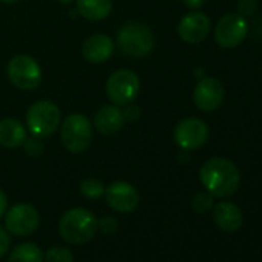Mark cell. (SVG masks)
I'll return each mask as SVG.
<instances>
[{"instance_id":"1","label":"cell","mask_w":262,"mask_h":262,"mask_svg":"<svg viewBox=\"0 0 262 262\" xmlns=\"http://www.w3.org/2000/svg\"><path fill=\"white\" fill-rule=\"evenodd\" d=\"M199 178L205 190L219 199L234 194L241 185L239 168L227 158H211L204 162Z\"/></svg>"},{"instance_id":"2","label":"cell","mask_w":262,"mask_h":262,"mask_svg":"<svg viewBox=\"0 0 262 262\" xmlns=\"http://www.w3.org/2000/svg\"><path fill=\"white\" fill-rule=\"evenodd\" d=\"M97 231V217L86 208H71L59 221V234L73 245H83L94 237Z\"/></svg>"},{"instance_id":"3","label":"cell","mask_w":262,"mask_h":262,"mask_svg":"<svg viewBox=\"0 0 262 262\" xmlns=\"http://www.w3.org/2000/svg\"><path fill=\"white\" fill-rule=\"evenodd\" d=\"M116 42L119 50L129 57H145L156 45L153 31L141 22L125 24L117 33Z\"/></svg>"},{"instance_id":"4","label":"cell","mask_w":262,"mask_h":262,"mask_svg":"<svg viewBox=\"0 0 262 262\" xmlns=\"http://www.w3.org/2000/svg\"><path fill=\"white\" fill-rule=\"evenodd\" d=\"M60 141L65 150L73 155L86 151L93 141V125L90 119L80 113L68 114L60 122Z\"/></svg>"},{"instance_id":"5","label":"cell","mask_w":262,"mask_h":262,"mask_svg":"<svg viewBox=\"0 0 262 262\" xmlns=\"http://www.w3.org/2000/svg\"><path fill=\"white\" fill-rule=\"evenodd\" d=\"M62 113L60 108L51 100H39L33 103L27 111V129L30 135L39 138H48L60 126Z\"/></svg>"},{"instance_id":"6","label":"cell","mask_w":262,"mask_h":262,"mask_svg":"<svg viewBox=\"0 0 262 262\" xmlns=\"http://www.w3.org/2000/svg\"><path fill=\"white\" fill-rule=\"evenodd\" d=\"M141 90V79L139 76L126 68H120L110 74L105 91L111 103L117 106H125L128 103H133L138 97Z\"/></svg>"},{"instance_id":"7","label":"cell","mask_w":262,"mask_h":262,"mask_svg":"<svg viewBox=\"0 0 262 262\" xmlns=\"http://www.w3.org/2000/svg\"><path fill=\"white\" fill-rule=\"evenodd\" d=\"M7 74L10 82L16 88L24 91H33L42 83V68L39 62L27 54L14 56L10 60L7 67Z\"/></svg>"},{"instance_id":"8","label":"cell","mask_w":262,"mask_h":262,"mask_svg":"<svg viewBox=\"0 0 262 262\" xmlns=\"http://www.w3.org/2000/svg\"><path fill=\"white\" fill-rule=\"evenodd\" d=\"M173 138L181 150L194 151L207 144L210 138V128L199 117H187L176 125Z\"/></svg>"},{"instance_id":"9","label":"cell","mask_w":262,"mask_h":262,"mask_svg":"<svg viewBox=\"0 0 262 262\" xmlns=\"http://www.w3.org/2000/svg\"><path fill=\"white\" fill-rule=\"evenodd\" d=\"M248 34V22L237 13L222 16L214 27V40L222 48L239 47Z\"/></svg>"},{"instance_id":"10","label":"cell","mask_w":262,"mask_h":262,"mask_svg":"<svg viewBox=\"0 0 262 262\" xmlns=\"http://www.w3.org/2000/svg\"><path fill=\"white\" fill-rule=\"evenodd\" d=\"M40 224V214L31 204H16L13 205L5 216V227L7 230L19 237L33 234Z\"/></svg>"},{"instance_id":"11","label":"cell","mask_w":262,"mask_h":262,"mask_svg":"<svg viewBox=\"0 0 262 262\" xmlns=\"http://www.w3.org/2000/svg\"><path fill=\"white\" fill-rule=\"evenodd\" d=\"M225 99V90L221 80L214 77H207L204 76L199 79L193 90V102L194 105L204 111V113H211L217 110Z\"/></svg>"},{"instance_id":"12","label":"cell","mask_w":262,"mask_h":262,"mask_svg":"<svg viewBox=\"0 0 262 262\" xmlns=\"http://www.w3.org/2000/svg\"><path fill=\"white\" fill-rule=\"evenodd\" d=\"M106 204L117 213H131L139 205V191L125 181H116L105 188Z\"/></svg>"},{"instance_id":"13","label":"cell","mask_w":262,"mask_h":262,"mask_svg":"<svg viewBox=\"0 0 262 262\" xmlns=\"http://www.w3.org/2000/svg\"><path fill=\"white\" fill-rule=\"evenodd\" d=\"M210 31H211V22L208 16L201 11H193L185 14L178 25L179 37L191 45L204 42L210 34Z\"/></svg>"},{"instance_id":"14","label":"cell","mask_w":262,"mask_h":262,"mask_svg":"<svg viewBox=\"0 0 262 262\" xmlns=\"http://www.w3.org/2000/svg\"><path fill=\"white\" fill-rule=\"evenodd\" d=\"M114 53V43L106 34H93L82 45V56L90 63H105Z\"/></svg>"},{"instance_id":"15","label":"cell","mask_w":262,"mask_h":262,"mask_svg":"<svg viewBox=\"0 0 262 262\" xmlns=\"http://www.w3.org/2000/svg\"><path fill=\"white\" fill-rule=\"evenodd\" d=\"M123 125H125L123 111L114 103L102 106L100 110H97L94 116V128L103 136H111L117 133V131L123 128Z\"/></svg>"},{"instance_id":"16","label":"cell","mask_w":262,"mask_h":262,"mask_svg":"<svg viewBox=\"0 0 262 262\" xmlns=\"http://www.w3.org/2000/svg\"><path fill=\"white\" fill-rule=\"evenodd\" d=\"M213 221L219 230L225 233H234L242 227L244 216L236 204L222 201L213 207Z\"/></svg>"},{"instance_id":"17","label":"cell","mask_w":262,"mask_h":262,"mask_svg":"<svg viewBox=\"0 0 262 262\" xmlns=\"http://www.w3.org/2000/svg\"><path fill=\"white\" fill-rule=\"evenodd\" d=\"M27 136V126L20 120L11 117L0 120V147L7 150L20 148Z\"/></svg>"},{"instance_id":"18","label":"cell","mask_w":262,"mask_h":262,"mask_svg":"<svg viewBox=\"0 0 262 262\" xmlns=\"http://www.w3.org/2000/svg\"><path fill=\"white\" fill-rule=\"evenodd\" d=\"M77 13L91 22L105 20L113 11V0H76Z\"/></svg>"},{"instance_id":"19","label":"cell","mask_w":262,"mask_h":262,"mask_svg":"<svg viewBox=\"0 0 262 262\" xmlns=\"http://www.w3.org/2000/svg\"><path fill=\"white\" fill-rule=\"evenodd\" d=\"M8 262H43V251L33 242H24L14 247Z\"/></svg>"},{"instance_id":"20","label":"cell","mask_w":262,"mask_h":262,"mask_svg":"<svg viewBox=\"0 0 262 262\" xmlns=\"http://www.w3.org/2000/svg\"><path fill=\"white\" fill-rule=\"evenodd\" d=\"M80 193L83 198L90 199V201H97L103 196L105 193V187L103 184L96 179V178H86L80 182Z\"/></svg>"},{"instance_id":"21","label":"cell","mask_w":262,"mask_h":262,"mask_svg":"<svg viewBox=\"0 0 262 262\" xmlns=\"http://www.w3.org/2000/svg\"><path fill=\"white\" fill-rule=\"evenodd\" d=\"M43 262H74L71 250L67 247H51L43 253Z\"/></svg>"},{"instance_id":"22","label":"cell","mask_w":262,"mask_h":262,"mask_svg":"<svg viewBox=\"0 0 262 262\" xmlns=\"http://www.w3.org/2000/svg\"><path fill=\"white\" fill-rule=\"evenodd\" d=\"M191 207L196 213L199 214H204V213H208L210 210H213L214 207V196H211L208 191H202V193H198L193 201H191Z\"/></svg>"},{"instance_id":"23","label":"cell","mask_w":262,"mask_h":262,"mask_svg":"<svg viewBox=\"0 0 262 262\" xmlns=\"http://www.w3.org/2000/svg\"><path fill=\"white\" fill-rule=\"evenodd\" d=\"M22 147H24V150H25V155H28V156H31V158L40 156V155L43 153V150H45V145H43L42 138L34 136V135L27 136V139H25V142H24Z\"/></svg>"},{"instance_id":"24","label":"cell","mask_w":262,"mask_h":262,"mask_svg":"<svg viewBox=\"0 0 262 262\" xmlns=\"http://www.w3.org/2000/svg\"><path fill=\"white\" fill-rule=\"evenodd\" d=\"M117 227H119L117 221L114 217H111V216H103V217H100V221L97 219V230H100L103 234L116 233Z\"/></svg>"},{"instance_id":"25","label":"cell","mask_w":262,"mask_h":262,"mask_svg":"<svg viewBox=\"0 0 262 262\" xmlns=\"http://www.w3.org/2000/svg\"><path fill=\"white\" fill-rule=\"evenodd\" d=\"M256 10H257V0H239L236 5V13L241 14L242 17L254 14Z\"/></svg>"},{"instance_id":"26","label":"cell","mask_w":262,"mask_h":262,"mask_svg":"<svg viewBox=\"0 0 262 262\" xmlns=\"http://www.w3.org/2000/svg\"><path fill=\"white\" fill-rule=\"evenodd\" d=\"M10 245H11L10 234L7 233V230H4L2 227H0V259H2L8 253Z\"/></svg>"},{"instance_id":"27","label":"cell","mask_w":262,"mask_h":262,"mask_svg":"<svg viewBox=\"0 0 262 262\" xmlns=\"http://www.w3.org/2000/svg\"><path fill=\"white\" fill-rule=\"evenodd\" d=\"M122 111H123L125 120H136L141 116V110L138 106H135L133 103L125 105V110H122Z\"/></svg>"},{"instance_id":"28","label":"cell","mask_w":262,"mask_h":262,"mask_svg":"<svg viewBox=\"0 0 262 262\" xmlns=\"http://www.w3.org/2000/svg\"><path fill=\"white\" fill-rule=\"evenodd\" d=\"M184 5L190 10H199L201 7H204L205 0H182Z\"/></svg>"},{"instance_id":"29","label":"cell","mask_w":262,"mask_h":262,"mask_svg":"<svg viewBox=\"0 0 262 262\" xmlns=\"http://www.w3.org/2000/svg\"><path fill=\"white\" fill-rule=\"evenodd\" d=\"M7 207H8V198H7V194L2 190H0V217L5 214Z\"/></svg>"},{"instance_id":"30","label":"cell","mask_w":262,"mask_h":262,"mask_svg":"<svg viewBox=\"0 0 262 262\" xmlns=\"http://www.w3.org/2000/svg\"><path fill=\"white\" fill-rule=\"evenodd\" d=\"M2 4H7V5H10V4H16V2H19V0H0Z\"/></svg>"},{"instance_id":"31","label":"cell","mask_w":262,"mask_h":262,"mask_svg":"<svg viewBox=\"0 0 262 262\" xmlns=\"http://www.w3.org/2000/svg\"><path fill=\"white\" fill-rule=\"evenodd\" d=\"M57 2H60V4H63V5H70V4L74 2V0H57Z\"/></svg>"}]
</instances>
